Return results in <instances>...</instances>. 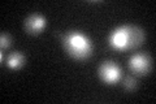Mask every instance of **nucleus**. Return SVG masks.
I'll return each instance as SVG.
<instances>
[{"label":"nucleus","mask_w":156,"mask_h":104,"mask_svg":"<svg viewBox=\"0 0 156 104\" xmlns=\"http://www.w3.org/2000/svg\"><path fill=\"white\" fill-rule=\"evenodd\" d=\"M144 34L136 26L125 25V26L117 27L109 35V44L112 48L117 51H125L140 46L143 43Z\"/></svg>","instance_id":"nucleus-1"},{"label":"nucleus","mask_w":156,"mask_h":104,"mask_svg":"<svg viewBox=\"0 0 156 104\" xmlns=\"http://www.w3.org/2000/svg\"><path fill=\"white\" fill-rule=\"evenodd\" d=\"M64 46L66 52L77 60H85L92 52L90 39L80 31H69L64 37Z\"/></svg>","instance_id":"nucleus-2"},{"label":"nucleus","mask_w":156,"mask_h":104,"mask_svg":"<svg viewBox=\"0 0 156 104\" xmlns=\"http://www.w3.org/2000/svg\"><path fill=\"white\" fill-rule=\"evenodd\" d=\"M99 76L101 78V81H104L105 83H115L119 81V78L121 76V70L115 63L105 61L99 68Z\"/></svg>","instance_id":"nucleus-3"},{"label":"nucleus","mask_w":156,"mask_h":104,"mask_svg":"<svg viewBox=\"0 0 156 104\" xmlns=\"http://www.w3.org/2000/svg\"><path fill=\"white\" fill-rule=\"evenodd\" d=\"M151 59L146 53H136L129 60L130 69L136 74H146L151 70Z\"/></svg>","instance_id":"nucleus-4"},{"label":"nucleus","mask_w":156,"mask_h":104,"mask_svg":"<svg viewBox=\"0 0 156 104\" xmlns=\"http://www.w3.org/2000/svg\"><path fill=\"white\" fill-rule=\"evenodd\" d=\"M46 26V20L44 17L39 16V14H31L25 21V29L30 34H38L41 33Z\"/></svg>","instance_id":"nucleus-5"},{"label":"nucleus","mask_w":156,"mask_h":104,"mask_svg":"<svg viewBox=\"0 0 156 104\" xmlns=\"http://www.w3.org/2000/svg\"><path fill=\"white\" fill-rule=\"evenodd\" d=\"M23 63H25V59H23L22 53H20V52H13L7 59V65L12 69L21 68L23 65Z\"/></svg>","instance_id":"nucleus-6"},{"label":"nucleus","mask_w":156,"mask_h":104,"mask_svg":"<svg viewBox=\"0 0 156 104\" xmlns=\"http://www.w3.org/2000/svg\"><path fill=\"white\" fill-rule=\"evenodd\" d=\"M122 86L126 88V90H129V91L134 90L135 86H136L135 78H134V77H126L125 80H124V82H122Z\"/></svg>","instance_id":"nucleus-7"},{"label":"nucleus","mask_w":156,"mask_h":104,"mask_svg":"<svg viewBox=\"0 0 156 104\" xmlns=\"http://www.w3.org/2000/svg\"><path fill=\"white\" fill-rule=\"evenodd\" d=\"M0 46H2L3 49L11 46V37H9L8 34H5V33L2 34V37H0Z\"/></svg>","instance_id":"nucleus-8"},{"label":"nucleus","mask_w":156,"mask_h":104,"mask_svg":"<svg viewBox=\"0 0 156 104\" xmlns=\"http://www.w3.org/2000/svg\"><path fill=\"white\" fill-rule=\"evenodd\" d=\"M0 60H2V63L4 61V53L2 52V55H0Z\"/></svg>","instance_id":"nucleus-9"}]
</instances>
